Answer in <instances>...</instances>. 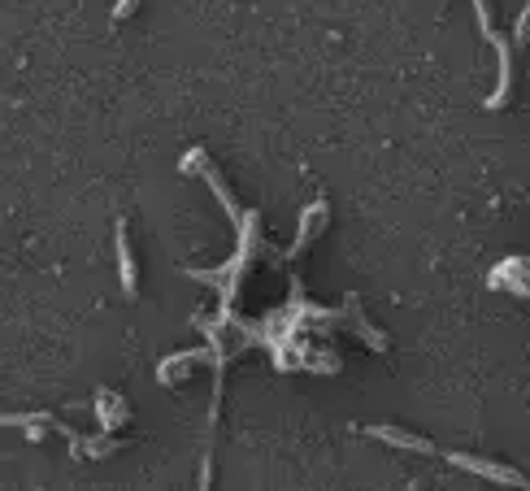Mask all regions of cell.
<instances>
[{
  "mask_svg": "<svg viewBox=\"0 0 530 491\" xmlns=\"http://www.w3.org/2000/svg\"><path fill=\"white\" fill-rule=\"evenodd\" d=\"M179 166H183V174H192V170H196L200 179L209 183V192L222 200V209L231 213V222H244V209H239V205H235V196L226 192L222 174H218V166H213V161H209V153H205V148H192V153H183V161H179Z\"/></svg>",
  "mask_w": 530,
  "mask_h": 491,
  "instance_id": "cell-2",
  "label": "cell"
},
{
  "mask_svg": "<svg viewBox=\"0 0 530 491\" xmlns=\"http://www.w3.org/2000/svg\"><path fill=\"white\" fill-rule=\"evenodd\" d=\"M326 218H331V213H326V200H313V205L300 213V231H296V244H292V253H305V248L313 244V235L322 231L326 226Z\"/></svg>",
  "mask_w": 530,
  "mask_h": 491,
  "instance_id": "cell-7",
  "label": "cell"
},
{
  "mask_svg": "<svg viewBox=\"0 0 530 491\" xmlns=\"http://www.w3.org/2000/svg\"><path fill=\"white\" fill-rule=\"evenodd\" d=\"M192 361H209L213 370L222 374V357H213V348H179V352H170L166 361H157V379H161V383H179L183 370H187Z\"/></svg>",
  "mask_w": 530,
  "mask_h": 491,
  "instance_id": "cell-3",
  "label": "cell"
},
{
  "mask_svg": "<svg viewBox=\"0 0 530 491\" xmlns=\"http://www.w3.org/2000/svg\"><path fill=\"white\" fill-rule=\"evenodd\" d=\"M348 313H352V331H357L374 352H387V335H383V331H374L370 322H361V318H357V300H348Z\"/></svg>",
  "mask_w": 530,
  "mask_h": 491,
  "instance_id": "cell-9",
  "label": "cell"
},
{
  "mask_svg": "<svg viewBox=\"0 0 530 491\" xmlns=\"http://www.w3.org/2000/svg\"><path fill=\"white\" fill-rule=\"evenodd\" d=\"M96 400H100V426H105V431H118V426L131 418V409H126L113 392H96Z\"/></svg>",
  "mask_w": 530,
  "mask_h": 491,
  "instance_id": "cell-8",
  "label": "cell"
},
{
  "mask_svg": "<svg viewBox=\"0 0 530 491\" xmlns=\"http://www.w3.org/2000/svg\"><path fill=\"white\" fill-rule=\"evenodd\" d=\"M370 439H383V444L405 448V452H418V457H435V444L426 435L400 431V426H387V422H370Z\"/></svg>",
  "mask_w": 530,
  "mask_h": 491,
  "instance_id": "cell-4",
  "label": "cell"
},
{
  "mask_svg": "<svg viewBox=\"0 0 530 491\" xmlns=\"http://www.w3.org/2000/svg\"><path fill=\"white\" fill-rule=\"evenodd\" d=\"M487 287H509V292L517 296H530V261L526 257H509V261H500L496 270H491V283Z\"/></svg>",
  "mask_w": 530,
  "mask_h": 491,
  "instance_id": "cell-6",
  "label": "cell"
},
{
  "mask_svg": "<svg viewBox=\"0 0 530 491\" xmlns=\"http://www.w3.org/2000/svg\"><path fill=\"white\" fill-rule=\"evenodd\" d=\"M448 465L452 470H465V474H478L487 483H500V487H517V491H530V478L522 470L504 461H491V457H470V452H448Z\"/></svg>",
  "mask_w": 530,
  "mask_h": 491,
  "instance_id": "cell-1",
  "label": "cell"
},
{
  "mask_svg": "<svg viewBox=\"0 0 530 491\" xmlns=\"http://www.w3.org/2000/svg\"><path fill=\"white\" fill-rule=\"evenodd\" d=\"M135 9H140V0H118V5H113V18L122 22V18H131Z\"/></svg>",
  "mask_w": 530,
  "mask_h": 491,
  "instance_id": "cell-10",
  "label": "cell"
},
{
  "mask_svg": "<svg viewBox=\"0 0 530 491\" xmlns=\"http://www.w3.org/2000/svg\"><path fill=\"white\" fill-rule=\"evenodd\" d=\"M118 279H122V296H126V300L140 296V266H135V253H131L126 218H118Z\"/></svg>",
  "mask_w": 530,
  "mask_h": 491,
  "instance_id": "cell-5",
  "label": "cell"
},
{
  "mask_svg": "<svg viewBox=\"0 0 530 491\" xmlns=\"http://www.w3.org/2000/svg\"><path fill=\"white\" fill-rule=\"evenodd\" d=\"M209 483H213V461L205 457V465H200V491H209Z\"/></svg>",
  "mask_w": 530,
  "mask_h": 491,
  "instance_id": "cell-11",
  "label": "cell"
}]
</instances>
